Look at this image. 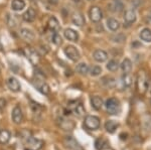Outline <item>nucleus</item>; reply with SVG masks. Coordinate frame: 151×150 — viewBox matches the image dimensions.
Returning <instances> with one entry per match:
<instances>
[{
	"label": "nucleus",
	"instance_id": "f257e3e1",
	"mask_svg": "<svg viewBox=\"0 0 151 150\" xmlns=\"http://www.w3.org/2000/svg\"><path fill=\"white\" fill-rule=\"evenodd\" d=\"M20 138L22 140V146L24 150H40L43 146V141L35 138L27 131L21 132Z\"/></svg>",
	"mask_w": 151,
	"mask_h": 150
},
{
	"label": "nucleus",
	"instance_id": "f03ea898",
	"mask_svg": "<svg viewBox=\"0 0 151 150\" xmlns=\"http://www.w3.org/2000/svg\"><path fill=\"white\" fill-rule=\"evenodd\" d=\"M105 107L108 112V114L110 115H118L121 112V105L119 100H117L116 98H110L106 101L105 103Z\"/></svg>",
	"mask_w": 151,
	"mask_h": 150
},
{
	"label": "nucleus",
	"instance_id": "7ed1b4c3",
	"mask_svg": "<svg viewBox=\"0 0 151 150\" xmlns=\"http://www.w3.org/2000/svg\"><path fill=\"white\" fill-rule=\"evenodd\" d=\"M148 78L144 71H140L137 76V89L140 94H145L148 89Z\"/></svg>",
	"mask_w": 151,
	"mask_h": 150
},
{
	"label": "nucleus",
	"instance_id": "20e7f679",
	"mask_svg": "<svg viewBox=\"0 0 151 150\" xmlns=\"http://www.w3.org/2000/svg\"><path fill=\"white\" fill-rule=\"evenodd\" d=\"M84 126L88 130H97L100 127V119L97 116L89 115L85 118L84 121Z\"/></svg>",
	"mask_w": 151,
	"mask_h": 150
},
{
	"label": "nucleus",
	"instance_id": "39448f33",
	"mask_svg": "<svg viewBox=\"0 0 151 150\" xmlns=\"http://www.w3.org/2000/svg\"><path fill=\"white\" fill-rule=\"evenodd\" d=\"M64 52H65V57H67L68 59H70V60H73V62H78V60H80V57H81L80 52L78 50L77 47H74V45H68V47H65L64 50Z\"/></svg>",
	"mask_w": 151,
	"mask_h": 150
},
{
	"label": "nucleus",
	"instance_id": "423d86ee",
	"mask_svg": "<svg viewBox=\"0 0 151 150\" xmlns=\"http://www.w3.org/2000/svg\"><path fill=\"white\" fill-rule=\"evenodd\" d=\"M64 145L70 150H84L82 145L73 136H65L64 138Z\"/></svg>",
	"mask_w": 151,
	"mask_h": 150
},
{
	"label": "nucleus",
	"instance_id": "0eeeda50",
	"mask_svg": "<svg viewBox=\"0 0 151 150\" xmlns=\"http://www.w3.org/2000/svg\"><path fill=\"white\" fill-rule=\"evenodd\" d=\"M89 16L93 22L98 23L103 18V13H102L101 8L98 6H92L89 10Z\"/></svg>",
	"mask_w": 151,
	"mask_h": 150
},
{
	"label": "nucleus",
	"instance_id": "6e6552de",
	"mask_svg": "<svg viewBox=\"0 0 151 150\" xmlns=\"http://www.w3.org/2000/svg\"><path fill=\"white\" fill-rule=\"evenodd\" d=\"M12 121H13L15 124H20L23 121V113H22V109L20 108V106H15L12 110V114H11Z\"/></svg>",
	"mask_w": 151,
	"mask_h": 150
},
{
	"label": "nucleus",
	"instance_id": "1a4fd4ad",
	"mask_svg": "<svg viewBox=\"0 0 151 150\" xmlns=\"http://www.w3.org/2000/svg\"><path fill=\"white\" fill-rule=\"evenodd\" d=\"M58 126L60 127V129L65 130V131H72L76 125L73 120L65 119V118H60L58 119Z\"/></svg>",
	"mask_w": 151,
	"mask_h": 150
},
{
	"label": "nucleus",
	"instance_id": "9d476101",
	"mask_svg": "<svg viewBox=\"0 0 151 150\" xmlns=\"http://www.w3.org/2000/svg\"><path fill=\"white\" fill-rule=\"evenodd\" d=\"M110 147V142L105 137H99L95 141V148L97 150H106Z\"/></svg>",
	"mask_w": 151,
	"mask_h": 150
},
{
	"label": "nucleus",
	"instance_id": "9b49d317",
	"mask_svg": "<svg viewBox=\"0 0 151 150\" xmlns=\"http://www.w3.org/2000/svg\"><path fill=\"white\" fill-rule=\"evenodd\" d=\"M64 35L68 40L73 42H77L79 40V33L73 28H65L64 31Z\"/></svg>",
	"mask_w": 151,
	"mask_h": 150
},
{
	"label": "nucleus",
	"instance_id": "f8f14e48",
	"mask_svg": "<svg viewBox=\"0 0 151 150\" xmlns=\"http://www.w3.org/2000/svg\"><path fill=\"white\" fill-rule=\"evenodd\" d=\"M7 87L9 88V90L14 92V93H17L21 90V86L19 82L17 81V79L13 78V77H10L7 80Z\"/></svg>",
	"mask_w": 151,
	"mask_h": 150
},
{
	"label": "nucleus",
	"instance_id": "ddd939ff",
	"mask_svg": "<svg viewBox=\"0 0 151 150\" xmlns=\"http://www.w3.org/2000/svg\"><path fill=\"white\" fill-rule=\"evenodd\" d=\"M124 21L127 24H132L136 21V12L134 9H127L124 14Z\"/></svg>",
	"mask_w": 151,
	"mask_h": 150
},
{
	"label": "nucleus",
	"instance_id": "4468645a",
	"mask_svg": "<svg viewBox=\"0 0 151 150\" xmlns=\"http://www.w3.org/2000/svg\"><path fill=\"white\" fill-rule=\"evenodd\" d=\"M93 57H94V60L98 62H106L107 59H108V54H107L105 50H97L94 52L93 54Z\"/></svg>",
	"mask_w": 151,
	"mask_h": 150
},
{
	"label": "nucleus",
	"instance_id": "2eb2a0df",
	"mask_svg": "<svg viewBox=\"0 0 151 150\" xmlns=\"http://www.w3.org/2000/svg\"><path fill=\"white\" fill-rule=\"evenodd\" d=\"M20 35L23 39L27 40V42H32L35 38V33H33V31L31 29H28V28H21Z\"/></svg>",
	"mask_w": 151,
	"mask_h": 150
},
{
	"label": "nucleus",
	"instance_id": "dca6fc26",
	"mask_svg": "<svg viewBox=\"0 0 151 150\" xmlns=\"http://www.w3.org/2000/svg\"><path fill=\"white\" fill-rule=\"evenodd\" d=\"M23 20H25L26 22H32L35 20L36 18V12L33 8H28L27 10L23 13L22 15Z\"/></svg>",
	"mask_w": 151,
	"mask_h": 150
},
{
	"label": "nucleus",
	"instance_id": "f3484780",
	"mask_svg": "<svg viewBox=\"0 0 151 150\" xmlns=\"http://www.w3.org/2000/svg\"><path fill=\"white\" fill-rule=\"evenodd\" d=\"M72 22L77 26H83L85 24V18L81 12H75L72 16Z\"/></svg>",
	"mask_w": 151,
	"mask_h": 150
},
{
	"label": "nucleus",
	"instance_id": "a211bd4d",
	"mask_svg": "<svg viewBox=\"0 0 151 150\" xmlns=\"http://www.w3.org/2000/svg\"><path fill=\"white\" fill-rule=\"evenodd\" d=\"M25 55H26V57H27V59L30 60V62H32L33 65H36L40 62V57H38V55L36 54V52H35V50L26 48Z\"/></svg>",
	"mask_w": 151,
	"mask_h": 150
},
{
	"label": "nucleus",
	"instance_id": "6ab92c4d",
	"mask_svg": "<svg viewBox=\"0 0 151 150\" xmlns=\"http://www.w3.org/2000/svg\"><path fill=\"white\" fill-rule=\"evenodd\" d=\"M118 127H119V123L114 120H108L106 123H105V129H106L107 132L111 133V134L115 133V131Z\"/></svg>",
	"mask_w": 151,
	"mask_h": 150
},
{
	"label": "nucleus",
	"instance_id": "aec40b11",
	"mask_svg": "<svg viewBox=\"0 0 151 150\" xmlns=\"http://www.w3.org/2000/svg\"><path fill=\"white\" fill-rule=\"evenodd\" d=\"M25 1L24 0H12L11 1V9L13 11H21L25 8Z\"/></svg>",
	"mask_w": 151,
	"mask_h": 150
},
{
	"label": "nucleus",
	"instance_id": "412c9836",
	"mask_svg": "<svg viewBox=\"0 0 151 150\" xmlns=\"http://www.w3.org/2000/svg\"><path fill=\"white\" fill-rule=\"evenodd\" d=\"M47 26L53 32H58V29H60V22H58V20L55 16H52L47 21Z\"/></svg>",
	"mask_w": 151,
	"mask_h": 150
},
{
	"label": "nucleus",
	"instance_id": "4be33fe9",
	"mask_svg": "<svg viewBox=\"0 0 151 150\" xmlns=\"http://www.w3.org/2000/svg\"><path fill=\"white\" fill-rule=\"evenodd\" d=\"M91 104L95 110H101V108L103 107V100L101 97L94 96L91 98Z\"/></svg>",
	"mask_w": 151,
	"mask_h": 150
},
{
	"label": "nucleus",
	"instance_id": "5701e85b",
	"mask_svg": "<svg viewBox=\"0 0 151 150\" xmlns=\"http://www.w3.org/2000/svg\"><path fill=\"white\" fill-rule=\"evenodd\" d=\"M11 134L8 130L2 129L0 130V144H6L10 140Z\"/></svg>",
	"mask_w": 151,
	"mask_h": 150
},
{
	"label": "nucleus",
	"instance_id": "b1692460",
	"mask_svg": "<svg viewBox=\"0 0 151 150\" xmlns=\"http://www.w3.org/2000/svg\"><path fill=\"white\" fill-rule=\"evenodd\" d=\"M107 26L112 31H117L120 28V22L115 18H109L107 20Z\"/></svg>",
	"mask_w": 151,
	"mask_h": 150
},
{
	"label": "nucleus",
	"instance_id": "393cba45",
	"mask_svg": "<svg viewBox=\"0 0 151 150\" xmlns=\"http://www.w3.org/2000/svg\"><path fill=\"white\" fill-rule=\"evenodd\" d=\"M139 36H140L141 40L150 43L151 42V29L150 28H144V29H142L140 31Z\"/></svg>",
	"mask_w": 151,
	"mask_h": 150
},
{
	"label": "nucleus",
	"instance_id": "a878e982",
	"mask_svg": "<svg viewBox=\"0 0 151 150\" xmlns=\"http://www.w3.org/2000/svg\"><path fill=\"white\" fill-rule=\"evenodd\" d=\"M121 70H122L124 74H129L132 70V62L129 59L123 60L122 64H121Z\"/></svg>",
	"mask_w": 151,
	"mask_h": 150
},
{
	"label": "nucleus",
	"instance_id": "bb28decb",
	"mask_svg": "<svg viewBox=\"0 0 151 150\" xmlns=\"http://www.w3.org/2000/svg\"><path fill=\"white\" fill-rule=\"evenodd\" d=\"M70 111H72L75 115H77L78 117H82L83 115H85V109H84V107H83V105L81 103L76 104L74 107L70 109Z\"/></svg>",
	"mask_w": 151,
	"mask_h": 150
},
{
	"label": "nucleus",
	"instance_id": "cd10ccee",
	"mask_svg": "<svg viewBox=\"0 0 151 150\" xmlns=\"http://www.w3.org/2000/svg\"><path fill=\"white\" fill-rule=\"evenodd\" d=\"M142 124L143 128L146 131H151V115L145 114L142 117Z\"/></svg>",
	"mask_w": 151,
	"mask_h": 150
},
{
	"label": "nucleus",
	"instance_id": "c85d7f7f",
	"mask_svg": "<svg viewBox=\"0 0 151 150\" xmlns=\"http://www.w3.org/2000/svg\"><path fill=\"white\" fill-rule=\"evenodd\" d=\"M76 71L81 75H87L90 72V67L86 62H81V64H79L77 67H76Z\"/></svg>",
	"mask_w": 151,
	"mask_h": 150
},
{
	"label": "nucleus",
	"instance_id": "c756f323",
	"mask_svg": "<svg viewBox=\"0 0 151 150\" xmlns=\"http://www.w3.org/2000/svg\"><path fill=\"white\" fill-rule=\"evenodd\" d=\"M36 88L38 89V91H40V93L45 94V95H48L50 92V86H48L47 83H45V82H42V83H40V84H37L36 85Z\"/></svg>",
	"mask_w": 151,
	"mask_h": 150
},
{
	"label": "nucleus",
	"instance_id": "7c9ffc66",
	"mask_svg": "<svg viewBox=\"0 0 151 150\" xmlns=\"http://www.w3.org/2000/svg\"><path fill=\"white\" fill-rule=\"evenodd\" d=\"M118 67H119V62H118V60H109V62L107 64V69H108L110 72L117 71V70H118Z\"/></svg>",
	"mask_w": 151,
	"mask_h": 150
},
{
	"label": "nucleus",
	"instance_id": "2f4dec72",
	"mask_svg": "<svg viewBox=\"0 0 151 150\" xmlns=\"http://www.w3.org/2000/svg\"><path fill=\"white\" fill-rule=\"evenodd\" d=\"M122 84L125 88H128L132 85V78L129 74H124L122 77Z\"/></svg>",
	"mask_w": 151,
	"mask_h": 150
},
{
	"label": "nucleus",
	"instance_id": "473e14b6",
	"mask_svg": "<svg viewBox=\"0 0 151 150\" xmlns=\"http://www.w3.org/2000/svg\"><path fill=\"white\" fill-rule=\"evenodd\" d=\"M90 75L92 77H97L99 75H101L102 72V67L99 66H93L92 67H90Z\"/></svg>",
	"mask_w": 151,
	"mask_h": 150
},
{
	"label": "nucleus",
	"instance_id": "72a5a7b5",
	"mask_svg": "<svg viewBox=\"0 0 151 150\" xmlns=\"http://www.w3.org/2000/svg\"><path fill=\"white\" fill-rule=\"evenodd\" d=\"M52 42L53 43V44H55V45L62 44L63 39H62L60 35L58 34V32H53V33H52Z\"/></svg>",
	"mask_w": 151,
	"mask_h": 150
},
{
	"label": "nucleus",
	"instance_id": "f704fd0d",
	"mask_svg": "<svg viewBox=\"0 0 151 150\" xmlns=\"http://www.w3.org/2000/svg\"><path fill=\"white\" fill-rule=\"evenodd\" d=\"M113 10L115 12H121L123 10V3L120 0H115L113 2Z\"/></svg>",
	"mask_w": 151,
	"mask_h": 150
},
{
	"label": "nucleus",
	"instance_id": "c9c22d12",
	"mask_svg": "<svg viewBox=\"0 0 151 150\" xmlns=\"http://www.w3.org/2000/svg\"><path fill=\"white\" fill-rule=\"evenodd\" d=\"M31 110H32L33 114H40V111L42 110V108L40 106V104L37 103H35V102H31Z\"/></svg>",
	"mask_w": 151,
	"mask_h": 150
},
{
	"label": "nucleus",
	"instance_id": "e433bc0d",
	"mask_svg": "<svg viewBox=\"0 0 151 150\" xmlns=\"http://www.w3.org/2000/svg\"><path fill=\"white\" fill-rule=\"evenodd\" d=\"M7 23H8L9 26H15L16 25V21L14 20V18L11 17L10 15L7 16Z\"/></svg>",
	"mask_w": 151,
	"mask_h": 150
},
{
	"label": "nucleus",
	"instance_id": "4c0bfd02",
	"mask_svg": "<svg viewBox=\"0 0 151 150\" xmlns=\"http://www.w3.org/2000/svg\"><path fill=\"white\" fill-rule=\"evenodd\" d=\"M6 107V101L4 99L0 98V110H3Z\"/></svg>",
	"mask_w": 151,
	"mask_h": 150
},
{
	"label": "nucleus",
	"instance_id": "58836bf2",
	"mask_svg": "<svg viewBox=\"0 0 151 150\" xmlns=\"http://www.w3.org/2000/svg\"><path fill=\"white\" fill-rule=\"evenodd\" d=\"M48 2H50V3H52V4H53V5H55V4H58V0H48Z\"/></svg>",
	"mask_w": 151,
	"mask_h": 150
},
{
	"label": "nucleus",
	"instance_id": "ea45409f",
	"mask_svg": "<svg viewBox=\"0 0 151 150\" xmlns=\"http://www.w3.org/2000/svg\"><path fill=\"white\" fill-rule=\"evenodd\" d=\"M3 50V44H2L1 40H0V52H2Z\"/></svg>",
	"mask_w": 151,
	"mask_h": 150
},
{
	"label": "nucleus",
	"instance_id": "a19ab883",
	"mask_svg": "<svg viewBox=\"0 0 151 150\" xmlns=\"http://www.w3.org/2000/svg\"><path fill=\"white\" fill-rule=\"evenodd\" d=\"M89 1H94V0H89Z\"/></svg>",
	"mask_w": 151,
	"mask_h": 150
}]
</instances>
